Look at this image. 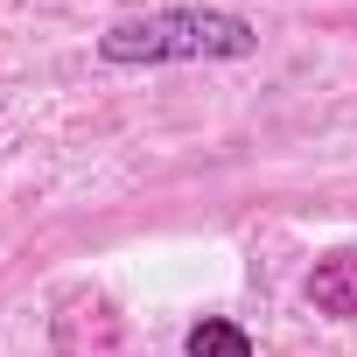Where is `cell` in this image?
I'll list each match as a JSON object with an SVG mask.
<instances>
[{
  "mask_svg": "<svg viewBox=\"0 0 357 357\" xmlns=\"http://www.w3.org/2000/svg\"><path fill=\"white\" fill-rule=\"evenodd\" d=\"M252 50H259L252 22L218 8H161L147 22H119L98 43L105 63H183V56H252Z\"/></svg>",
  "mask_w": 357,
  "mask_h": 357,
  "instance_id": "cell-1",
  "label": "cell"
},
{
  "mask_svg": "<svg viewBox=\"0 0 357 357\" xmlns=\"http://www.w3.org/2000/svg\"><path fill=\"white\" fill-rule=\"evenodd\" d=\"M308 301H315L322 315H336V322L357 315V245L315 259V273H308Z\"/></svg>",
  "mask_w": 357,
  "mask_h": 357,
  "instance_id": "cell-2",
  "label": "cell"
},
{
  "mask_svg": "<svg viewBox=\"0 0 357 357\" xmlns=\"http://www.w3.org/2000/svg\"><path fill=\"white\" fill-rule=\"evenodd\" d=\"M190 357H252V343H245V329L238 322H197L190 329Z\"/></svg>",
  "mask_w": 357,
  "mask_h": 357,
  "instance_id": "cell-3",
  "label": "cell"
}]
</instances>
